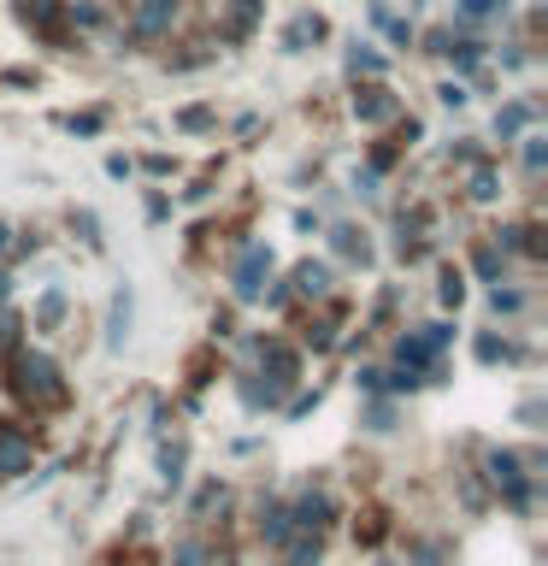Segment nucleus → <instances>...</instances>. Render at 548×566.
Instances as JSON below:
<instances>
[{"label":"nucleus","instance_id":"1","mask_svg":"<svg viewBox=\"0 0 548 566\" xmlns=\"http://www.w3.org/2000/svg\"><path fill=\"white\" fill-rule=\"evenodd\" d=\"M12 396L19 401H31L36 413H53V408H65L71 401V389H65V377L60 366H53L48 354H31V348H12Z\"/></svg>","mask_w":548,"mask_h":566},{"label":"nucleus","instance_id":"2","mask_svg":"<svg viewBox=\"0 0 548 566\" xmlns=\"http://www.w3.org/2000/svg\"><path fill=\"white\" fill-rule=\"evenodd\" d=\"M449 337H454L449 325H425V330H413V337H401V348H395L401 372H407V377L430 372V366H437V354H442V348H449Z\"/></svg>","mask_w":548,"mask_h":566},{"label":"nucleus","instance_id":"3","mask_svg":"<svg viewBox=\"0 0 548 566\" xmlns=\"http://www.w3.org/2000/svg\"><path fill=\"white\" fill-rule=\"evenodd\" d=\"M266 278H271V249H242V260H236V296L242 301H254L259 289H266Z\"/></svg>","mask_w":548,"mask_h":566},{"label":"nucleus","instance_id":"4","mask_svg":"<svg viewBox=\"0 0 548 566\" xmlns=\"http://www.w3.org/2000/svg\"><path fill=\"white\" fill-rule=\"evenodd\" d=\"M31 437H24L19 425H7V419H0V478H19V472H31Z\"/></svg>","mask_w":548,"mask_h":566},{"label":"nucleus","instance_id":"5","mask_svg":"<svg viewBox=\"0 0 548 566\" xmlns=\"http://www.w3.org/2000/svg\"><path fill=\"white\" fill-rule=\"evenodd\" d=\"M489 472H496V484L508 490V502H513V507H525V502H531L525 472H519V460H513V455H489Z\"/></svg>","mask_w":548,"mask_h":566},{"label":"nucleus","instance_id":"6","mask_svg":"<svg viewBox=\"0 0 548 566\" xmlns=\"http://www.w3.org/2000/svg\"><path fill=\"white\" fill-rule=\"evenodd\" d=\"M295 289H301V296H325V289H330V272H325V266H301V272H295Z\"/></svg>","mask_w":548,"mask_h":566},{"label":"nucleus","instance_id":"7","mask_svg":"<svg viewBox=\"0 0 548 566\" xmlns=\"http://www.w3.org/2000/svg\"><path fill=\"white\" fill-rule=\"evenodd\" d=\"M354 107H360V119H389L395 100H383V89H366V100H354Z\"/></svg>","mask_w":548,"mask_h":566},{"label":"nucleus","instance_id":"8","mask_svg":"<svg viewBox=\"0 0 548 566\" xmlns=\"http://www.w3.org/2000/svg\"><path fill=\"white\" fill-rule=\"evenodd\" d=\"M12 348H19V318L0 313V360H12Z\"/></svg>","mask_w":548,"mask_h":566},{"label":"nucleus","instance_id":"9","mask_svg":"<svg viewBox=\"0 0 548 566\" xmlns=\"http://www.w3.org/2000/svg\"><path fill=\"white\" fill-rule=\"evenodd\" d=\"M178 566H212V555H207L200 543H183V549H178Z\"/></svg>","mask_w":548,"mask_h":566},{"label":"nucleus","instance_id":"10","mask_svg":"<svg viewBox=\"0 0 548 566\" xmlns=\"http://www.w3.org/2000/svg\"><path fill=\"white\" fill-rule=\"evenodd\" d=\"M460 296H466V284H460V272H442V301L460 308Z\"/></svg>","mask_w":548,"mask_h":566},{"label":"nucleus","instance_id":"11","mask_svg":"<svg viewBox=\"0 0 548 566\" xmlns=\"http://www.w3.org/2000/svg\"><path fill=\"white\" fill-rule=\"evenodd\" d=\"M525 119H531V107H513V112H501V124H496V130H501V136H513V130L525 124Z\"/></svg>","mask_w":548,"mask_h":566},{"label":"nucleus","instance_id":"12","mask_svg":"<svg viewBox=\"0 0 548 566\" xmlns=\"http://www.w3.org/2000/svg\"><path fill=\"white\" fill-rule=\"evenodd\" d=\"M460 7H466V19H489V12H496V0H460Z\"/></svg>","mask_w":548,"mask_h":566},{"label":"nucleus","instance_id":"13","mask_svg":"<svg viewBox=\"0 0 548 566\" xmlns=\"http://www.w3.org/2000/svg\"><path fill=\"white\" fill-rule=\"evenodd\" d=\"M7 249H12V230H7V225H0V254H7Z\"/></svg>","mask_w":548,"mask_h":566}]
</instances>
